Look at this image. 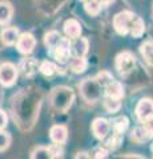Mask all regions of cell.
I'll return each mask as SVG.
<instances>
[{
	"mask_svg": "<svg viewBox=\"0 0 153 159\" xmlns=\"http://www.w3.org/2000/svg\"><path fill=\"white\" fill-rule=\"evenodd\" d=\"M88 62L84 57H71L69 58V69L73 73H84L87 70Z\"/></svg>",
	"mask_w": 153,
	"mask_h": 159,
	"instance_id": "ac0fdd59",
	"label": "cell"
},
{
	"mask_svg": "<svg viewBox=\"0 0 153 159\" xmlns=\"http://www.w3.org/2000/svg\"><path fill=\"white\" fill-rule=\"evenodd\" d=\"M142 126H144V129L149 133V135L153 138V114L151 117H148L145 121H142Z\"/></svg>",
	"mask_w": 153,
	"mask_h": 159,
	"instance_id": "f1b7e54d",
	"label": "cell"
},
{
	"mask_svg": "<svg viewBox=\"0 0 153 159\" xmlns=\"http://www.w3.org/2000/svg\"><path fill=\"white\" fill-rule=\"evenodd\" d=\"M13 15V8L12 4L6 0H0V24L2 25H6L11 21Z\"/></svg>",
	"mask_w": 153,
	"mask_h": 159,
	"instance_id": "9a60e30c",
	"label": "cell"
},
{
	"mask_svg": "<svg viewBox=\"0 0 153 159\" xmlns=\"http://www.w3.org/2000/svg\"><path fill=\"white\" fill-rule=\"evenodd\" d=\"M49 138L55 145H63L67 142L68 138V130L65 126L63 125H55L49 130Z\"/></svg>",
	"mask_w": 153,
	"mask_h": 159,
	"instance_id": "30bf717a",
	"label": "cell"
},
{
	"mask_svg": "<svg viewBox=\"0 0 153 159\" xmlns=\"http://www.w3.org/2000/svg\"><path fill=\"white\" fill-rule=\"evenodd\" d=\"M133 15L131 11H122L118 12L115 17H113V27H115L116 32L118 34H128L129 33V27L133 19Z\"/></svg>",
	"mask_w": 153,
	"mask_h": 159,
	"instance_id": "5b68a950",
	"label": "cell"
},
{
	"mask_svg": "<svg viewBox=\"0 0 153 159\" xmlns=\"http://www.w3.org/2000/svg\"><path fill=\"white\" fill-rule=\"evenodd\" d=\"M152 151H153V145H152Z\"/></svg>",
	"mask_w": 153,
	"mask_h": 159,
	"instance_id": "e575fe53",
	"label": "cell"
},
{
	"mask_svg": "<svg viewBox=\"0 0 153 159\" xmlns=\"http://www.w3.org/2000/svg\"><path fill=\"white\" fill-rule=\"evenodd\" d=\"M39 70H40V73L44 74V76L52 77V76H55V74H57L59 69L56 66V64H53L52 61H43L40 64V66H39Z\"/></svg>",
	"mask_w": 153,
	"mask_h": 159,
	"instance_id": "7402d4cb",
	"label": "cell"
},
{
	"mask_svg": "<svg viewBox=\"0 0 153 159\" xmlns=\"http://www.w3.org/2000/svg\"><path fill=\"white\" fill-rule=\"evenodd\" d=\"M60 39H61V34L59 33L57 31H51V32H48L45 34V37H44V41H45V45L48 49H51L56 45V44L60 41Z\"/></svg>",
	"mask_w": 153,
	"mask_h": 159,
	"instance_id": "cb8c5ba5",
	"label": "cell"
},
{
	"mask_svg": "<svg viewBox=\"0 0 153 159\" xmlns=\"http://www.w3.org/2000/svg\"><path fill=\"white\" fill-rule=\"evenodd\" d=\"M31 159H55V152L51 147L37 146L31 154Z\"/></svg>",
	"mask_w": 153,
	"mask_h": 159,
	"instance_id": "e0dca14e",
	"label": "cell"
},
{
	"mask_svg": "<svg viewBox=\"0 0 153 159\" xmlns=\"http://www.w3.org/2000/svg\"><path fill=\"white\" fill-rule=\"evenodd\" d=\"M136 66V57L133 56L131 52H121L117 54L116 57V69L121 76H127L129 74Z\"/></svg>",
	"mask_w": 153,
	"mask_h": 159,
	"instance_id": "277c9868",
	"label": "cell"
},
{
	"mask_svg": "<svg viewBox=\"0 0 153 159\" xmlns=\"http://www.w3.org/2000/svg\"><path fill=\"white\" fill-rule=\"evenodd\" d=\"M84 2H87V0H84Z\"/></svg>",
	"mask_w": 153,
	"mask_h": 159,
	"instance_id": "d590c367",
	"label": "cell"
},
{
	"mask_svg": "<svg viewBox=\"0 0 153 159\" xmlns=\"http://www.w3.org/2000/svg\"><path fill=\"white\" fill-rule=\"evenodd\" d=\"M153 114V99L151 98H141L136 106V116L139 121H145L148 117Z\"/></svg>",
	"mask_w": 153,
	"mask_h": 159,
	"instance_id": "9c48e42d",
	"label": "cell"
},
{
	"mask_svg": "<svg viewBox=\"0 0 153 159\" xmlns=\"http://www.w3.org/2000/svg\"><path fill=\"white\" fill-rule=\"evenodd\" d=\"M109 130H111V123L105 118H96L92 122V133L100 141H103V139H105L108 137Z\"/></svg>",
	"mask_w": 153,
	"mask_h": 159,
	"instance_id": "ba28073f",
	"label": "cell"
},
{
	"mask_svg": "<svg viewBox=\"0 0 153 159\" xmlns=\"http://www.w3.org/2000/svg\"><path fill=\"white\" fill-rule=\"evenodd\" d=\"M17 80V68L11 62L0 65V84L3 86H12Z\"/></svg>",
	"mask_w": 153,
	"mask_h": 159,
	"instance_id": "8992f818",
	"label": "cell"
},
{
	"mask_svg": "<svg viewBox=\"0 0 153 159\" xmlns=\"http://www.w3.org/2000/svg\"><path fill=\"white\" fill-rule=\"evenodd\" d=\"M96 78H97V81L100 82V84H101V85L104 86V88H105V86H107L109 82H112V81H113L112 74H109L108 72H101V73H98Z\"/></svg>",
	"mask_w": 153,
	"mask_h": 159,
	"instance_id": "83f0119b",
	"label": "cell"
},
{
	"mask_svg": "<svg viewBox=\"0 0 153 159\" xmlns=\"http://www.w3.org/2000/svg\"><path fill=\"white\" fill-rule=\"evenodd\" d=\"M75 101V93L68 86H56L49 94V102L57 111H67Z\"/></svg>",
	"mask_w": 153,
	"mask_h": 159,
	"instance_id": "6da1fadb",
	"label": "cell"
},
{
	"mask_svg": "<svg viewBox=\"0 0 153 159\" xmlns=\"http://www.w3.org/2000/svg\"><path fill=\"white\" fill-rule=\"evenodd\" d=\"M36 47V39L32 33H22L19 34L17 41H16V48L17 51L23 54H29L32 53V51Z\"/></svg>",
	"mask_w": 153,
	"mask_h": 159,
	"instance_id": "52a82bcc",
	"label": "cell"
},
{
	"mask_svg": "<svg viewBox=\"0 0 153 159\" xmlns=\"http://www.w3.org/2000/svg\"><path fill=\"white\" fill-rule=\"evenodd\" d=\"M75 159H91V158H89V154L88 152L81 151V152H77V155L75 157Z\"/></svg>",
	"mask_w": 153,
	"mask_h": 159,
	"instance_id": "1f68e13d",
	"label": "cell"
},
{
	"mask_svg": "<svg viewBox=\"0 0 153 159\" xmlns=\"http://www.w3.org/2000/svg\"><path fill=\"white\" fill-rule=\"evenodd\" d=\"M79 89H80L81 97L87 102H92V103L100 101V98L104 94V86L97 81L96 77L83 80L80 85H79Z\"/></svg>",
	"mask_w": 153,
	"mask_h": 159,
	"instance_id": "7a4b0ae2",
	"label": "cell"
},
{
	"mask_svg": "<svg viewBox=\"0 0 153 159\" xmlns=\"http://www.w3.org/2000/svg\"><path fill=\"white\" fill-rule=\"evenodd\" d=\"M84 9L88 15L91 16H96V15L101 11V4L97 2V0H87L85 4H84Z\"/></svg>",
	"mask_w": 153,
	"mask_h": 159,
	"instance_id": "603a6c76",
	"label": "cell"
},
{
	"mask_svg": "<svg viewBox=\"0 0 153 159\" xmlns=\"http://www.w3.org/2000/svg\"><path fill=\"white\" fill-rule=\"evenodd\" d=\"M104 93L107 97L113 98V99H121L124 97V88L120 82H117L113 80L112 82H109L108 85L104 88Z\"/></svg>",
	"mask_w": 153,
	"mask_h": 159,
	"instance_id": "4fadbf2b",
	"label": "cell"
},
{
	"mask_svg": "<svg viewBox=\"0 0 153 159\" xmlns=\"http://www.w3.org/2000/svg\"><path fill=\"white\" fill-rule=\"evenodd\" d=\"M97 2L100 3V4H109L112 0H97Z\"/></svg>",
	"mask_w": 153,
	"mask_h": 159,
	"instance_id": "d6a6232c",
	"label": "cell"
},
{
	"mask_svg": "<svg viewBox=\"0 0 153 159\" xmlns=\"http://www.w3.org/2000/svg\"><path fill=\"white\" fill-rule=\"evenodd\" d=\"M124 159H141V157H137V155H133V157H125Z\"/></svg>",
	"mask_w": 153,
	"mask_h": 159,
	"instance_id": "836d02e7",
	"label": "cell"
},
{
	"mask_svg": "<svg viewBox=\"0 0 153 159\" xmlns=\"http://www.w3.org/2000/svg\"><path fill=\"white\" fill-rule=\"evenodd\" d=\"M145 32V24L142 21V19L139 16H133L132 19V23H131V27H129V33L132 34V37L135 39H139L141 37Z\"/></svg>",
	"mask_w": 153,
	"mask_h": 159,
	"instance_id": "2e32d148",
	"label": "cell"
},
{
	"mask_svg": "<svg viewBox=\"0 0 153 159\" xmlns=\"http://www.w3.org/2000/svg\"><path fill=\"white\" fill-rule=\"evenodd\" d=\"M19 29L16 27H6L2 29V41L6 44V45H13L17 41L19 37Z\"/></svg>",
	"mask_w": 153,
	"mask_h": 159,
	"instance_id": "5bb4252c",
	"label": "cell"
},
{
	"mask_svg": "<svg viewBox=\"0 0 153 159\" xmlns=\"http://www.w3.org/2000/svg\"><path fill=\"white\" fill-rule=\"evenodd\" d=\"M107 158V150L105 148L98 147L95 151V159H105Z\"/></svg>",
	"mask_w": 153,
	"mask_h": 159,
	"instance_id": "4dcf8cb0",
	"label": "cell"
},
{
	"mask_svg": "<svg viewBox=\"0 0 153 159\" xmlns=\"http://www.w3.org/2000/svg\"><path fill=\"white\" fill-rule=\"evenodd\" d=\"M104 107H105V110L108 113H116V111L120 110L121 102H120V99H113V98H109V97H105Z\"/></svg>",
	"mask_w": 153,
	"mask_h": 159,
	"instance_id": "d4e9b609",
	"label": "cell"
},
{
	"mask_svg": "<svg viewBox=\"0 0 153 159\" xmlns=\"http://www.w3.org/2000/svg\"><path fill=\"white\" fill-rule=\"evenodd\" d=\"M52 53L53 58L56 60L57 62L60 64H65L69 61V58L72 57V53H71V41L68 37H61L60 41L53 48L49 49Z\"/></svg>",
	"mask_w": 153,
	"mask_h": 159,
	"instance_id": "3957f363",
	"label": "cell"
},
{
	"mask_svg": "<svg viewBox=\"0 0 153 159\" xmlns=\"http://www.w3.org/2000/svg\"><path fill=\"white\" fill-rule=\"evenodd\" d=\"M88 49H89V43L85 37H77L73 44H71V53L73 57H84L88 53Z\"/></svg>",
	"mask_w": 153,
	"mask_h": 159,
	"instance_id": "8fae6325",
	"label": "cell"
},
{
	"mask_svg": "<svg viewBox=\"0 0 153 159\" xmlns=\"http://www.w3.org/2000/svg\"><path fill=\"white\" fill-rule=\"evenodd\" d=\"M111 127H113L115 133L124 134L128 130V127H129V119H128L125 116H120V117H117L112 121Z\"/></svg>",
	"mask_w": 153,
	"mask_h": 159,
	"instance_id": "d6986e66",
	"label": "cell"
},
{
	"mask_svg": "<svg viewBox=\"0 0 153 159\" xmlns=\"http://www.w3.org/2000/svg\"><path fill=\"white\" fill-rule=\"evenodd\" d=\"M11 145V135L8 133L0 130V151L7 150Z\"/></svg>",
	"mask_w": 153,
	"mask_h": 159,
	"instance_id": "4316f807",
	"label": "cell"
},
{
	"mask_svg": "<svg viewBox=\"0 0 153 159\" xmlns=\"http://www.w3.org/2000/svg\"><path fill=\"white\" fill-rule=\"evenodd\" d=\"M121 142H122V134H118V133H115L112 135V138L108 139V142H107V145L109 148H112V150H115V148H117L118 146L121 145Z\"/></svg>",
	"mask_w": 153,
	"mask_h": 159,
	"instance_id": "484cf974",
	"label": "cell"
},
{
	"mask_svg": "<svg viewBox=\"0 0 153 159\" xmlns=\"http://www.w3.org/2000/svg\"><path fill=\"white\" fill-rule=\"evenodd\" d=\"M140 53L144 57L146 64L153 66V41H145L144 44H141Z\"/></svg>",
	"mask_w": 153,
	"mask_h": 159,
	"instance_id": "44dd1931",
	"label": "cell"
},
{
	"mask_svg": "<svg viewBox=\"0 0 153 159\" xmlns=\"http://www.w3.org/2000/svg\"><path fill=\"white\" fill-rule=\"evenodd\" d=\"M7 123H8V117H7L6 111L0 110V130H3V129L7 126Z\"/></svg>",
	"mask_w": 153,
	"mask_h": 159,
	"instance_id": "f546056e",
	"label": "cell"
},
{
	"mask_svg": "<svg viewBox=\"0 0 153 159\" xmlns=\"http://www.w3.org/2000/svg\"><path fill=\"white\" fill-rule=\"evenodd\" d=\"M64 32L68 39H77L81 34V24L76 19H68L64 23Z\"/></svg>",
	"mask_w": 153,
	"mask_h": 159,
	"instance_id": "7c38bea8",
	"label": "cell"
},
{
	"mask_svg": "<svg viewBox=\"0 0 153 159\" xmlns=\"http://www.w3.org/2000/svg\"><path fill=\"white\" fill-rule=\"evenodd\" d=\"M131 138H132V141H135L136 143H144L146 141H149L152 137L149 135V133L144 129V126H140V127H136L135 130L132 131Z\"/></svg>",
	"mask_w": 153,
	"mask_h": 159,
	"instance_id": "ffe728a7",
	"label": "cell"
}]
</instances>
